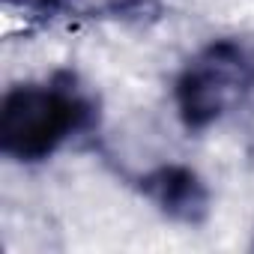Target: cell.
<instances>
[{"mask_svg": "<svg viewBox=\"0 0 254 254\" xmlns=\"http://www.w3.org/2000/svg\"><path fill=\"white\" fill-rule=\"evenodd\" d=\"M147 194L171 218L194 221L206 209V189L189 168H162L147 180Z\"/></svg>", "mask_w": 254, "mask_h": 254, "instance_id": "cell-3", "label": "cell"}, {"mask_svg": "<svg viewBox=\"0 0 254 254\" xmlns=\"http://www.w3.org/2000/svg\"><path fill=\"white\" fill-rule=\"evenodd\" d=\"M254 81V66L233 42L209 45L177 81V108L189 129H206L242 99Z\"/></svg>", "mask_w": 254, "mask_h": 254, "instance_id": "cell-2", "label": "cell"}, {"mask_svg": "<svg viewBox=\"0 0 254 254\" xmlns=\"http://www.w3.org/2000/svg\"><path fill=\"white\" fill-rule=\"evenodd\" d=\"M84 117L78 96L57 87H18L6 93L0 111V147L18 162L48 159Z\"/></svg>", "mask_w": 254, "mask_h": 254, "instance_id": "cell-1", "label": "cell"}]
</instances>
